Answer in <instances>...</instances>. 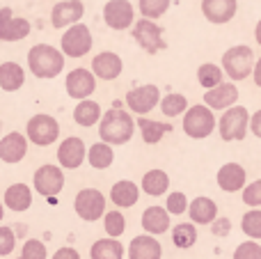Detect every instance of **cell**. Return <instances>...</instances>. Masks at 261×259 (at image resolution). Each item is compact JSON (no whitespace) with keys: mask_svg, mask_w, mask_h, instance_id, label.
Instances as JSON below:
<instances>
[{"mask_svg":"<svg viewBox=\"0 0 261 259\" xmlns=\"http://www.w3.org/2000/svg\"><path fill=\"white\" fill-rule=\"evenodd\" d=\"M135 128H138V122L133 119V115L126 113V110L110 108L108 113H103V117L99 122V138L113 147L126 145L133 138Z\"/></svg>","mask_w":261,"mask_h":259,"instance_id":"6da1fadb","label":"cell"},{"mask_svg":"<svg viewBox=\"0 0 261 259\" xmlns=\"http://www.w3.org/2000/svg\"><path fill=\"white\" fill-rule=\"evenodd\" d=\"M64 58L67 55L62 53V48H55L50 44H35L28 50V69L37 78H55L62 73Z\"/></svg>","mask_w":261,"mask_h":259,"instance_id":"7a4b0ae2","label":"cell"},{"mask_svg":"<svg viewBox=\"0 0 261 259\" xmlns=\"http://www.w3.org/2000/svg\"><path fill=\"white\" fill-rule=\"evenodd\" d=\"M250 113L245 106H231L222 113L220 122H218V133L225 142H239L245 140L250 131Z\"/></svg>","mask_w":261,"mask_h":259,"instance_id":"3957f363","label":"cell"},{"mask_svg":"<svg viewBox=\"0 0 261 259\" xmlns=\"http://www.w3.org/2000/svg\"><path fill=\"white\" fill-rule=\"evenodd\" d=\"M254 64H257V60H254L252 48L245 44L231 46L222 55V69L231 81H245L248 76H252Z\"/></svg>","mask_w":261,"mask_h":259,"instance_id":"277c9868","label":"cell"},{"mask_svg":"<svg viewBox=\"0 0 261 259\" xmlns=\"http://www.w3.org/2000/svg\"><path fill=\"white\" fill-rule=\"evenodd\" d=\"M216 131V115L213 108L204 106H190L184 113V133L193 140H204Z\"/></svg>","mask_w":261,"mask_h":259,"instance_id":"5b68a950","label":"cell"},{"mask_svg":"<svg viewBox=\"0 0 261 259\" xmlns=\"http://www.w3.org/2000/svg\"><path fill=\"white\" fill-rule=\"evenodd\" d=\"M25 136L32 145L37 147H48L60 138V124L53 115L37 113L28 119L25 124Z\"/></svg>","mask_w":261,"mask_h":259,"instance_id":"8992f818","label":"cell"},{"mask_svg":"<svg viewBox=\"0 0 261 259\" xmlns=\"http://www.w3.org/2000/svg\"><path fill=\"white\" fill-rule=\"evenodd\" d=\"M73 209H76L78 218L85 223H96L103 220L106 216V195L99 188H83L78 195L73 197Z\"/></svg>","mask_w":261,"mask_h":259,"instance_id":"52a82bcc","label":"cell"},{"mask_svg":"<svg viewBox=\"0 0 261 259\" xmlns=\"http://www.w3.org/2000/svg\"><path fill=\"white\" fill-rule=\"evenodd\" d=\"M92 44H94V39H92V32L85 23L69 25L60 39V48L67 58H85L92 50Z\"/></svg>","mask_w":261,"mask_h":259,"instance_id":"ba28073f","label":"cell"},{"mask_svg":"<svg viewBox=\"0 0 261 259\" xmlns=\"http://www.w3.org/2000/svg\"><path fill=\"white\" fill-rule=\"evenodd\" d=\"M133 39L144 53L156 55L158 50L165 48V39H163V28L158 25L153 18H140L133 23Z\"/></svg>","mask_w":261,"mask_h":259,"instance_id":"9c48e42d","label":"cell"},{"mask_svg":"<svg viewBox=\"0 0 261 259\" xmlns=\"http://www.w3.org/2000/svg\"><path fill=\"white\" fill-rule=\"evenodd\" d=\"M32 188H35L39 195H44V197L60 195L62 188H64L62 165L46 163V165H41V168H37L35 174H32Z\"/></svg>","mask_w":261,"mask_h":259,"instance_id":"30bf717a","label":"cell"},{"mask_svg":"<svg viewBox=\"0 0 261 259\" xmlns=\"http://www.w3.org/2000/svg\"><path fill=\"white\" fill-rule=\"evenodd\" d=\"M64 87H67V94L76 101H83V99H90V94H94L96 90V76L94 71L85 67H78V69H71L64 78Z\"/></svg>","mask_w":261,"mask_h":259,"instance_id":"8fae6325","label":"cell"},{"mask_svg":"<svg viewBox=\"0 0 261 259\" xmlns=\"http://www.w3.org/2000/svg\"><path fill=\"white\" fill-rule=\"evenodd\" d=\"M103 21L113 30H128L135 23V9L128 0H108L103 7Z\"/></svg>","mask_w":261,"mask_h":259,"instance_id":"7c38bea8","label":"cell"},{"mask_svg":"<svg viewBox=\"0 0 261 259\" xmlns=\"http://www.w3.org/2000/svg\"><path fill=\"white\" fill-rule=\"evenodd\" d=\"M161 103V90L156 85H140V87H133V90L126 94V106L130 113L135 115H147L151 113L156 106Z\"/></svg>","mask_w":261,"mask_h":259,"instance_id":"4fadbf2b","label":"cell"},{"mask_svg":"<svg viewBox=\"0 0 261 259\" xmlns=\"http://www.w3.org/2000/svg\"><path fill=\"white\" fill-rule=\"evenodd\" d=\"M83 14H85L83 0H60L50 9V25L58 28V30H64V28L73 25V23H81Z\"/></svg>","mask_w":261,"mask_h":259,"instance_id":"5bb4252c","label":"cell"},{"mask_svg":"<svg viewBox=\"0 0 261 259\" xmlns=\"http://www.w3.org/2000/svg\"><path fill=\"white\" fill-rule=\"evenodd\" d=\"M87 159V147L83 142V138L69 136L60 142L58 147V163L64 170H78L83 165V161Z\"/></svg>","mask_w":261,"mask_h":259,"instance_id":"9a60e30c","label":"cell"},{"mask_svg":"<svg viewBox=\"0 0 261 259\" xmlns=\"http://www.w3.org/2000/svg\"><path fill=\"white\" fill-rule=\"evenodd\" d=\"M32 25L28 18L14 16L9 7L0 9V41H21L30 35Z\"/></svg>","mask_w":261,"mask_h":259,"instance_id":"2e32d148","label":"cell"},{"mask_svg":"<svg viewBox=\"0 0 261 259\" xmlns=\"http://www.w3.org/2000/svg\"><path fill=\"white\" fill-rule=\"evenodd\" d=\"M28 136L18 131H12L7 136L0 138V161L3 163H9V165H16L21 163L23 159L28 156Z\"/></svg>","mask_w":261,"mask_h":259,"instance_id":"e0dca14e","label":"cell"},{"mask_svg":"<svg viewBox=\"0 0 261 259\" xmlns=\"http://www.w3.org/2000/svg\"><path fill=\"white\" fill-rule=\"evenodd\" d=\"M92 71L101 81H115L124 71V60L113 50H103V53L92 58Z\"/></svg>","mask_w":261,"mask_h":259,"instance_id":"ac0fdd59","label":"cell"},{"mask_svg":"<svg viewBox=\"0 0 261 259\" xmlns=\"http://www.w3.org/2000/svg\"><path fill=\"white\" fill-rule=\"evenodd\" d=\"M216 182L220 186V191L225 193H239L248 186V172H245L243 165L239 163H225L216 174Z\"/></svg>","mask_w":261,"mask_h":259,"instance_id":"d6986e66","label":"cell"},{"mask_svg":"<svg viewBox=\"0 0 261 259\" xmlns=\"http://www.w3.org/2000/svg\"><path fill=\"white\" fill-rule=\"evenodd\" d=\"M239 12V0H202V14L206 21L222 25L229 23Z\"/></svg>","mask_w":261,"mask_h":259,"instance_id":"ffe728a7","label":"cell"},{"mask_svg":"<svg viewBox=\"0 0 261 259\" xmlns=\"http://www.w3.org/2000/svg\"><path fill=\"white\" fill-rule=\"evenodd\" d=\"M239 101V87L234 83H220L213 90H206L204 94V103L213 110H227L231 106H236Z\"/></svg>","mask_w":261,"mask_h":259,"instance_id":"44dd1931","label":"cell"},{"mask_svg":"<svg viewBox=\"0 0 261 259\" xmlns=\"http://www.w3.org/2000/svg\"><path fill=\"white\" fill-rule=\"evenodd\" d=\"M163 246L153 234H140L128 243V259H161Z\"/></svg>","mask_w":261,"mask_h":259,"instance_id":"7402d4cb","label":"cell"},{"mask_svg":"<svg viewBox=\"0 0 261 259\" xmlns=\"http://www.w3.org/2000/svg\"><path fill=\"white\" fill-rule=\"evenodd\" d=\"M140 200V186L130 179H122L110 188V202H113L117 209H130L135 206Z\"/></svg>","mask_w":261,"mask_h":259,"instance_id":"603a6c76","label":"cell"},{"mask_svg":"<svg viewBox=\"0 0 261 259\" xmlns=\"http://www.w3.org/2000/svg\"><path fill=\"white\" fill-rule=\"evenodd\" d=\"M170 211L163 209V206H147L142 214V229L147 234H153V237H158V234H165L167 229H170Z\"/></svg>","mask_w":261,"mask_h":259,"instance_id":"cb8c5ba5","label":"cell"},{"mask_svg":"<svg viewBox=\"0 0 261 259\" xmlns=\"http://www.w3.org/2000/svg\"><path fill=\"white\" fill-rule=\"evenodd\" d=\"M3 202L14 214H23V211H28L32 206V188L28 184H14V186H9L5 191Z\"/></svg>","mask_w":261,"mask_h":259,"instance_id":"d4e9b609","label":"cell"},{"mask_svg":"<svg viewBox=\"0 0 261 259\" xmlns=\"http://www.w3.org/2000/svg\"><path fill=\"white\" fill-rule=\"evenodd\" d=\"M188 216H190V220L197 223V225H211L213 220L218 218V204L211 200V197L199 195L190 202Z\"/></svg>","mask_w":261,"mask_h":259,"instance_id":"484cf974","label":"cell"},{"mask_svg":"<svg viewBox=\"0 0 261 259\" xmlns=\"http://www.w3.org/2000/svg\"><path fill=\"white\" fill-rule=\"evenodd\" d=\"M101 117H103V110H101V106L92 99L78 101L76 108H73V122H76L78 126H85V128L96 126V124L101 122Z\"/></svg>","mask_w":261,"mask_h":259,"instance_id":"4316f807","label":"cell"},{"mask_svg":"<svg viewBox=\"0 0 261 259\" xmlns=\"http://www.w3.org/2000/svg\"><path fill=\"white\" fill-rule=\"evenodd\" d=\"M23 83H25V71H23L21 64L12 62V60L0 64V87H3L5 92L21 90Z\"/></svg>","mask_w":261,"mask_h":259,"instance_id":"83f0119b","label":"cell"},{"mask_svg":"<svg viewBox=\"0 0 261 259\" xmlns=\"http://www.w3.org/2000/svg\"><path fill=\"white\" fill-rule=\"evenodd\" d=\"M170 191V177L165 170H149L142 177V193H147L149 197H161Z\"/></svg>","mask_w":261,"mask_h":259,"instance_id":"f1b7e54d","label":"cell"},{"mask_svg":"<svg viewBox=\"0 0 261 259\" xmlns=\"http://www.w3.org/2000/svg\"><path fill=\"white\" fill-rule=\"evenodd\" d=\"M138 131H140V136H142V142H147V145H158V142L165 138V133L172 131V126L170 124L153 122V119H149L147 115H140Z\"/></svg>","mask_w":261,"mask_h":259,"instance_id":"f546056e","label":"cell"},{"mask_svg":"<svg viewBox=\"0 0 261 259\" xmlns=\"http://www.w3.org/2000/svg\"><path fill=\"white\" fill-rule=\"evenodd\" d=\"M115 161V149L108 142H94V145L87 149V163L94 170H108Z\"/></svg>","mask_w":261,"mask_h":259,"instance_id":"4dcf8cb0","label":"cell"},{"mask_svg":"<svg viewBox=\"0 0 261 259\" xmlns=\"http://www.w3.org/2000/svg\"><path fill=\"white\" fill-rule=\"evenodd\" d=\"M90 257L92 259H124V246L113 237L99 239V241H94V246H92Z\"/></svg>","mask_w":261,"mask_h":259,"instance_id":"1f68e13d","label":"cell"},{"mask_svg":"<svg viewBox=\"0 0 261 259\" xmlns=\"http://www.w3.org/2000/svg\"><path fill=\"white\" fill-rule=\"evenodd\" d=\"M225 76H227L225 69L213 62H204V64H199V69H197V83L204 90H213V87H218L220 83H225L222 81Z\"/></svg>","mask_w":261,"mask_h":259,"instance_id":"d6a6232c","label":"cell"},{"mask_svg":"<svg viewBox=\"0 0 261 259\" xmlns=\"http://www.w3.org/2000/svg\"><path fill=\"white\" fill-rule=\"evenodd\" d=\"M172 243L181 250H188L197 243V227L195 223H179L174 229H172Z\"/></svg>","mask_w":261,"mask_h":259,"instance_id":"836d02e7","label":"cell"},{"mask_svg":"<svg viewBox=\"0 0 261 259\" xmlns=\"http://www.w3.org/2000/svg\"><path fill=\"white\" fill-rule=\"evenodd\" d=\"M161 110L165 117H179L188 110V99L186 94H179V92H170L161 99Z\"/></svg>","mask_w":261,"mask_h":259,"instance_id":"e575fe53","label":"cell"},{"mask_svg":"<svg viewBox=\"0 0 261 259\" xmlns=\"http://www.w3.org/2000/svg\"><path fill=\"white\" fill-rule=\"evenodd\" d=\"M241 229H243L245 237L259 241L261 239V209L259 206H250V211H245L243 220H241Z\"/></svg>","mask_w":261,"mask_h":259,"instance_id":"d590c367","label":"cell"},{"mask_svg":"<svg viewBox=\"0 0 261 259\" xmlns=\"http://www.w3.org/2000/svg\"><path fill=\"white\" fill-rule=\"evenodd\" d=\"M103 229L108 237L113 239H119L124 232H126V218L122 216V211H106L103 216Z\"/></svg>","mask_w":261,"mask_h":259,"instance_id":"8d00e7d4","label":"cell"},{"mask_svg":"<svg viewBox=\"0 0 261 259\" xmlns=\"http://www.w3.org/2000/svg\"><path fill=\"white\" fill-rule=\"evenodd\" d=\"M170 3L172 0H140L138 9L144 18H153L156 21V18H161L170 9Z\"/></svg>","mask_w":261,"mask_h":259,"instance_id":"74e56055","label":"cell"},{"mask_svg":"<svg viewBox=\"0 0 261 259\" xmlns=\"http://www.w3.org/2000/svg\"><path fill=\"white\" fill-rule=\"evenodd\" d=\"M188 206H190V202H188V197H186V193L176 191V193H170V195H167L165 209L170 211L172 216H181V214H186V211H188Z\"/></svg>","mask_w":261,"mask_h":259,"instance_id":"f35d334b","label":"cell"},{"mask_svg":"<svg viewBox=\"0 0 261 259\" xmlns=\"http://www.w3.org/2000/svg\"><path fill=\"white\" fill-rule=\"evenodd\" d=\"M21 257H25V259H48V250H46V246L39 241V239H28V241L23 243Z\"/></svg>","mask_w":261,"mask_h":259,"instance_id":"ab89813d","label":"cell"},{"mask_svg":"<svg viewBox=\"0 0 261 259\" xmlns=\"http://www.w3.org/2000/svg\"><path fill=\"white\" fill-rule=\"evenodd\" d=\"M14 248H16V234H14V229L0 225V257L12 255Z\"/></svg>","mask_w":261,"mask_h":259,"instance_id":"60d3db41","label":"cell"},{"mask_svg":"<svg viewBox=\"0 0 261 259\" xmlns=\"http://www.w3.org/2000/svg\"><path fill=\"white\" fill-rule=\"evenodd\" d=\"M234 259H261V246L257 241H243L234 250Z\"/></svg>","mask_w":261,"mask_h":259,"instance_id":"b9f144b4","label":"cell"},{"mask_svg":"<svg viewBox=\"0 0 261 259\" xmlns=\"http://www.w3.org/2000/svg\"><path fill=\"white\" fill-rule=\"evenodd\" d=\"M243 204L259 206L261 209V179H257V182H252L250 186L243 188Z\"/></svg>","mask_w":261,"mask_h":259,"instance_id":"7bdbcfd3","label":"cell"},{"mask_svg":"<svg viewBox=\"0 0 261 259\" xmlns=\"http://www.w3.org/2000/svg\"><path fill=\"white\" fill-rule=\"evenodd\" d=\"M231 229V220L229 218H216L211 223V232L216 234V237H227Z\"/></svg>","mask_w":261,"mask_h":259,"instance_id":"ee69618b","label":"cell"},{"mask_svg":"<svg viewBox=\"0 0 261 259\" xmlns=\"http://www.w3.org/2000/svg\"><path fill=\"white\" fill-rule=\"evenodd\" d=\"M50 259H81V252L71 246H64V248H60V250H55V255Z\"/></svg>","mask_w":261,"mask_h":259,"instance_id":"f6af8a7d","label":"cell"},{"mask_svg":"<svg viewBox=\"0 0 261 259\" xmlns=\"http://www.w3.org/2000/svg\"><path fill=\"white\" fill-rule=\"evenodd\" d=\"M250 131L257 138H261V110H257V113L252 115V119H250Z\"/></svg>","mask_w":261,"mask_h":259,"instance_id":"bcb514c9","label":"cell"},{"mask_svg":"<svg viewBox=\"0 0 261 259\" xmlns=\"http://www.w3.org/2000/svg\"><path fill=\"white\" fill-rule=\"evenodd\" d=\"M252 78H254V85H257V87H261V58L257 60V64H254Z\"/></svg>","mask_w":261,"mask_h":259,"instance_id":"7dc6e473","label":"cell"},{"mask_svg":"<svg viewBox=\"0 0 261 259\" xmlns=\"http://www.w3.org/2000/svg\"><path fill=\"white\" fill-rule=\"evenodd\" d=\"M254 39H257V44L261 46V18H259V23H257V28H254Z\"/></svg>","mask_w":261,"mask_h":259,"instance_id":"c3c4849f","label":"cell"},{"mask_svg":"<svg viewBox=\"0 0 261 259\" xmlns=\"http://www.w3.org/2000/svg\"><path fill=\"white\" fill-rule=\"evenodd\" d=\"M3 216H5V202H0V223H3Z\"/></svg>","mask_w":261,"mask_h":259,"instance_id":"681fc988","label":"cell"},{"mask_svg":"<svg viewBox=\"0 0 261 259\" xmlns=\"http://www.w3.org/2000/svg\"><path fill=\"white\" fill-rule=\"evenodd\" d=\"M18 259H25V257H18Z\"/></svg>","mask_w":261,"mask_h":259,"instance_id":"f907efd6","label":"cell"},{"mask_svg":"<svg viewBox=\"0 0 261 259\" xmlns=\"http://www.w3.org/2000/svg\"><path fill=\"white\" fill-rule=\"evenodd\" d=\"M0 90H3V87H0Z\"/></svg>","mask_w":261,"mask_h":259,"instance_id":"816d5d0a","label":"cell"}]
</instances>
